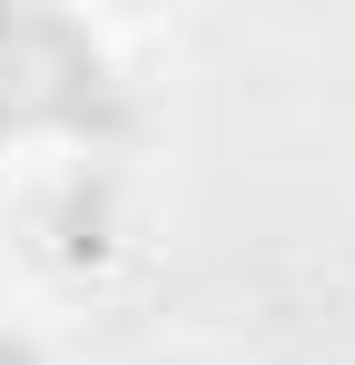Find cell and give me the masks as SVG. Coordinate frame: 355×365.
Returning <instances> with one entry per match:
<instances>
[{
    "instance_id": "cell-1",
    "label": "cell",
    "mask_w": 355,
    "mask_h": 365,
    "mask_svg": "<svg viewBox=\"0 0 355 365\" xmlns=\"http://www.w3.org/2000/svg\"><path fill=\"white\" fill-rule=\"evenodd\" d=\"M109 109L99 50L59 10H0V128H79Z\"/></svg>"
},
{
    "instance_id": "cell-2",
    "label": "cell",
    "mask_w": 355,
    "mask_h": 365,
    "mask_svg": "<svg viewBox=\"0 0 355 365\" xmlns=\"http://www.w3.org/2000/svg\"><path fill=\"white\" fill-rule=\"evenodd\" d=\"M0 365H40V356H30V346H20V336H0Z\"/></svg>"
}]
</instances>
